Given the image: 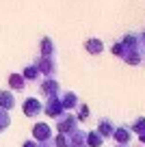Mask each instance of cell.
<instances>
[{
  "instance_id": "obj_1",
  "label": "cell",
  "mask_w": 145,
  "mask_h": 147,
  "mask_svg": "<svg viewBox=\"0 0 145 147\" xmlns=\"http://www.w3.org/2000/svg\"><path fill=\"white\" fill-rule=\"evenodd\" d=\"M33 136H35L37 143H48L52 138V130L48 123H37L35 128H33Z\"/></svg>"
},
{
  "instance_id": "obj_2",
  "label": "cell",
  "mask_w": 145,
  "mask_h": 147,
  "mask_svg": "<svg viewBox=\"0 0 145 147\" xmlns=\"http://www.w3.org/2000/svg\"><path fill=\"white\" fill-rule=\"evenodd\" d=\"M113 138L117 141V145H126L128 147V143L132 141V130L128 128V125H117V128H115Z\"/></svg>"
},
{
  "instance_id": "obj_3",
  "label": "cell",
  "mask_w": 145,
  "mask_h": 147,
  "mask_svg": "<svg viewBox=\"0 0 145 147\" xmlns=\"http://www.w3.org/2000/svg\"><path fill=\"white\" fill-rule=\"evenodd\" d=\"M115 128H117V125H115L110 119H100V123H98V130H95V132L100 134L102 138H106V136H113V134H115Z\"/></svg>"
},
{
  "instance_id": "obj_4",
  "label": "cell",
  "mask_w": 145,
  "mask_h": 147,
  "mask_svg": "<svg viewBox=\"0 0 145 147\" xmlns=\"http://www.w3.org/2000/svg\"><path fill=\"white\" fill-rule=\"evenodd\" d=\"M59 132H61V134H65V132H76V117L65 115L63 119L59 121Z\"/></svg>"
},
{
  "instance_id": "obj_5",
  "label": "cell",
  "mask_w": 145,
  "mask_h": 147,
  "mask_svg": "<svg viewBox=\"0 0 145 147\" xmlns=\"http://www.w3.org/2000/svg\"><path fill=\"white\" fill-rule=\"evenodd\" d=\"M54 67H56V63H54V59H52V56H41L39 67H37V69H41L43 74H48V76H50V74L54 71Z\"/></svg>"
},
{
  "instance_id": "obj_6",
  "label": "cell",
  "mask_w": 145,
  "mask_h": 147,
  "mask_svg": "<svg viewBox=\"0 0 145 147\" xmlns=\"http://www.w3.org/2000/svg\"><path fill=\"white\" fill-rule=\"evenodd\" d=\"M39 110H41V104L35 100V97L26 100V104H24V113H26L28 117H35V115H39Z\"/></svg>"
},
{
  "instance_id": "obj_7",
  "label": "cell",
  "mask_w": 145,
  "mask_h": 147,
  "mask_svg": "<svg viewBox=\"0 0 145 147\" xmlns=\"http://www.w3.org/2000/svg\"><path fill=\"white\" fill-rule=\"evenodd\" d=\"M85 48L89 54H100L102 50H104V43L100 41V39H87L85 41Z\"/></svg>"
},
{
  "instance_id": "obj_8",
  "label": "cell",
  "mask_w": 145,
  "mask_h": 147,
  "mask_svg": "<svg viewBox=\"0 0 145 147\" xmlns=\"http://www.w3.org/2000/svg\"><path fill=\"white\" fill-rule=\"evenodd\" d=\"M15 106V102H13V95H11L9 91H0V110L2 108H13Z\"/></svg>"
},
{
  "instance_id": "obj_9",
  "label": "cell",
  "mask_w": 145,
  "mask_h": 147,
  "mask_svg": "<svg viewBox=\"0 0 145 147\" xmlns=\"http://www.w3.org/2000/svg\"><path fill=\"white\" fill-rule=\"evenodd\" d=\"M9 84H11V89H15V91H20V89L26 87L22 74H11V76H9Z\"/></svg>"
},
{
  "instance_id": "obj_10",
  "label": "cell",
  "mask_w": 145,
  "mask_h": 147,
  "mask_svg": "<svg viewBox=\"0 0 145 147\" xmlns=\"http://www.w3.org/2000/svg\"><path fill=\"white\" fill-rule=\"evenodd\" d=\"M102 143H104V138H102L98 132H87V145H91V147H102Z\"/></svg>"
},
{
  "instance_id": "obj_11",
  "label": "cell",
  "mask_w": 145,
  "mask_h": 147,
  "mask_svg": "<svg viewBox=\"0 0 145 147\" xmlns=\"http://www.w3.org/2000/svg\"><path fill=\"white\" fill-rule=\"evenodd\" d=\"M43 93L45 95H54V93H59V82H54V80H45L43 82Z\"/></svg>"
},
{
  "instance_id": "obj_12",
  "label": "cell",
  "mask_w": 145,
  "mask_h": 147,
  "mask_svg": "<svg viewBox=\"0 0 145 147\" xmlns=\"http://www.w3.org/2000/svg\"><path fill=\"white\" fill-rule=\"evenodd\" d=\"M130 130H132L134 134H139V136H141V134L145 132V117H139V119L130 125Z\"/></svg>"
},
{
  "instance_id": "obj_13",
  "label": "cell",
  "mask_w": 145,
  "mask_h": 147,
  "mask_svg": "<svg viewBox=\"0 0 145 147\" xmlns=\"http://www.w3.org/2000/svg\"><path fill=\"white\" fill-rule=\"evenodd\" d=\"M52 41L45 37V39H41V56H52Z\"/></svg>"
},
{
  "instance_id": "obj_14",
  "label": "cell",
  "mask_w": 145,
  "mask_h": 147,
  "mask_svg": "<svg viewBox=\"0 0 145 147\" xmlns=\"http://www.w3.org/2000/svg\"><path fill=\"white\" fill-rule=\"evenodd\" d=\"M76 104H78L76 93H65V95H63V106H65V108H72V106H76Z\"/></svg>"
},
{
  "instance_id": "obj_15",
  "label": "cell",
  "mask_w": 145,
  "mask_h": 147,
  "mask_svg": "<svg viewBox=\"0 0 145 147\" xmlns=\"http://www.w3.org/2000/svg\"><path fill=\"white\" fill-rule=\"evenodd\" d=\"M9 123H11L9 113H7V110H0V132H2L5 128H9Z\"/></svg>"
},
{
  "instance_id": "obj_16",
  "label": "cell",
  "mask_w": 145,
  "mask_h": 147,
  "mask_svg": "<svg viewBox=\"0 0 145 147\" xmlns=\"http://www.w3.org/2000/svg\"><path fill=\"white\" fill-rule=\"evenodd\" d=\"M26 78H37V67L35 65H28V67L24 69V80Z\"/></svg>"
},
{
  "instance_id": "obj_17",
  "label": "cell",
  "mask_w": 145,
  "mask_h": 147,
  "mask_svg": "<svg viewBox=\"0 0 145 147\" xmlns=\"http://www.w3.org/2000/svg\"><path fill=\"white\" fill-rule=\"evenodd\" d=\"M87 115H89V108H87V106L82 104V106H80V113H78V117H76V119H87Z\"/></svg>"
},
{
  "instance_id": "obj_18",
  "label": "cell",
  "mask_w": 145,
  "mask_h": 147,
  "mask_svg": "<svg viewBox=\"0 0 145 147\" xmlns=\"http://www.w3.org/2000/svg\"><path fill=\"white\" fill-rule=\"evenodd\" d=\"M22 147H39V143H37V141H24Z\"/></svg>"
},
{
  "instance_id": "obj_19",
  "label": "cell",
  "mask_w": 145,
  "mask_h": 147,
  "mask_svg": "<svg viewBox=\"0 0 145 147\" xmlns=\"http://www.w3.org/2000/svg\"><path fill=\"white\" fill-rule=\"evenodd\" d=\"M115 147H126V145H115Z\"/></svg>"
}]
</instances>
